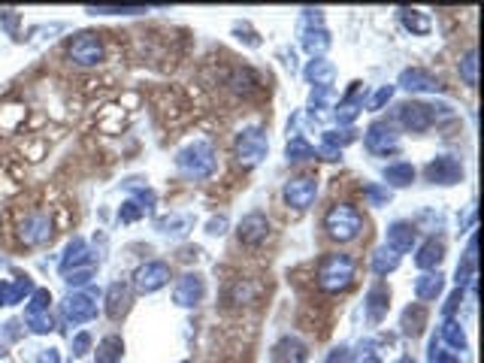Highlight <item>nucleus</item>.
Instances as JSON below:
<instances>
[{
	"mask_svg": "<svg viewBox=\"0 0 484 363\" xmlns=\"http://www.w3.org/2000/svg\"><path fill=\"white\" fill-rule=\"evenodd\" d=\"M354 269H357L354 258H348V254H327V258L321 260V267H318V285H321V291L339 294V291H345V287H352Z\"/></svg>",
	"mask_w": 484,
	"mask_h": 363,
	"instance_id": "f257e3e1",
	"label": "nucleus"
},
{
	"mask_svg": "<svg viewBox=\"0 0 484 363\" xmlns=\"http://www.w3.org/2000/svg\"><path fill=\"white\" fill-rule=\"evenodd\" d=\"M176 167L185 172L188 179H209L215 172V148L206 139H194L176 154Z\"/></svg>",
	"mask_w": 484,
	"mask_h": 363,
	"instance_id": "f03ea898",
	"label": "nucleus"
},
{
	"mask_svg": "<svg viewBox=\"0 0 484 363\" xmlns=\"http://www.w3.org/2000/svg\"><path fill=\"white\" fill-rule=\"evenodd\" d=\"M324 227H327V236L336 239V242H352V239H357L363 230V215L354 206L336 203L327 215H324Z\"/></svg>",
	"mask_w": 484,
	"mask_h": 363,
	"instance_id": "7ed1b4c3",
	"label": "nucleus"
},
{
	"mask_svg": "<svg viewBox=\"0 0 484 363\" xmlns=\"http://www.w3.org/2000/svg\"><path fill=\"white\" fill-rule=\"evenodd\" d=\"M266 148H270V143H266L263 130L248 127L236 136V161L242 163V167H254V163H261L266 158Z\"/></svg>",
	"mask_w": 484,
	"mask_h": 363,
	"instance_id": "20e7f679",
	"label": "nucleus"
},
{
	"mask_svg": "<svg viewBox=\"0 0 484 363\" xmlns=\"http://www.w3.org/2000/svg\"><path fill=\"white\" fill-rule=\"evenodd\" d=\"M67 55H70V61L79 64V67H97V64L103 61V43H100L94 34H79V37H73Z\"/></svg>",
	"mask_w": 484,
	"mask_h": 363,
	"instance_id": "39448f33",
	"label": "nucleus"
},
{
	"mask_svg": "<svg viewBox=\"0 0 484 363\" xmlns=\"http://www.w3.org/2000/svg\"><path fill=\"white\" fill-rule=\"evenodd\" d=\"M170 282V267H166L164 260H148L146 267L137 269V276H133V287H137L139 294H152L157 287H164Z\"/></svg>",
	"mask_w": 484,
	"mask_h": 363,
	"instance_id": "423d86ee",
	"label": "nucleus"
},
{
	"mask_svg": "<svg viewBox=\"0 0 484 363\" xmlns=\"http://www.w3.org/2000/svg\"><path fill=\"white\" fill-rule=\"evenodd\" d=\"M19 236H21L24 245L49 242V239H52V218H49V212H31V215L21 221Z\"/></svg>",
	"mask_w": 484,
	"mask_h": 363,
	"instance_id": "0eeeda50",
	"label": "nucleus"
},
{
	"mask_svg": "<svg viewBox=\"0 0 484 363\" xmlns=\"http://www.w3.org/2000/svg\"><path fill=\"white\" fill-rule=\"evenodd\" d=\"M397 118L399 125H403L406 130H415V134H421V130H427L433 125V106L427 103H403L397 109Z\"/></svg>",
	"mask_w": 484,
	"mask_h": 363,
	"instance_id": "6e6552de",
	"label": "nucleus"
},
{
	"mask_svg": "<svg viewBox=\"0 0 484 363\" xmlns=\"http://www.w3.org/2000/svg\"><path fill=\"white\" fill-rule=\"evenodd\" d=\"M318 194V182L309 179V176H300V179H291L285 185V203L294 206V209H309Z\"/></svg>",
	"mask_w": 484,
	"mask_h": 363,
	"instance_id": "1a4fd4ad",
	"label": "nucleus"
},
{
	"mask_svg": "<svg viewBox=\"0 0 484 363\" xmlns=\"http://www.w3.org/2000/svg\"><path fill=\"white\" fill-rule=\"evenodd\" d=\"M366 148H370L372 154H390L399 148V136L394 134V127L385 125V121H375L370 127V134H366Z\"/></svg>",
	"mask_w": 484,
	"mask_h": 363,
	"instance_id": "9d476101",
	"label": "nucleus"
},
{
	"mask_svg": "<svg viewBox=\"0 0 484 363\" xmlns=\"http://www.w3.org/2000/svg\"><path fill=\"white\" fill-rule=\"evenodd\" d=\"M236 233H239L242 245H261L263 239L270 236V221H266V215H261V212H252V215H245L239 221Z\"/></svg>",
	"mask_w": 484,
	"mask_h": 363,
	"instance_id": "9b49d317",
	"label": "nucleus"
},
{
	"mask_svg": "<svg viewBox=\"0 0 484 363\" xmlns=\"http://www.w3.org/2000/svg\"><path fill=\"white\" fill-rule=\"evenodd\" d=\"M427 179L439 182V185H454V182L463 179V167H460V161H454V158L445 154V158H436V161L427 163Z\"/></svg>",
	"mask_w": 484,
	"mask_h": 363,
	"instance_id": "f8f14e48",
	"label": "nucleus"
},
{
	"mask_svg": "<svg viewBox=\"0 0 484 363\" xmlns=\"http://www.w3.org/2000/svg\"><path fill=\"white\" fill-rule=\"evenodd\" d=\"M203 278L197 276V272H188V276L179 278L176 291H173V300L179 303V306H197L200 300H203Z\"/></svg>",
	"mask_w": 484,
	"mask_h": 363,
	"instance_id": "ddd939ff",
	"label": "nucleus"
},
{
	"mask_svg": "<svg viewBox=\"0 0 484 363\" xmlns=\"http://www.w3.org/2000/svg\"><path fill=\"white\" fill-rule=\"evenodd\" d=\"M64 312L67 318L73 321V324H85V321H91L97 315V303L91 300L88 294H70L64 303Z\"/></svg>",
	"mask_w": 484,
	"mask_h": 363,
	"instance_id": "4468645a",
	"label": "nucleus"
},
{
	"mask_svg": "<svg viewBox=\"0 0 484 363\" xmlns=\"http://www.w3.org/2000/svg\"><path fill=\"white\" fill-rule=\"evenodd\" d=\"M412 245H415V227L408 221H394L388 227V249L403 254V251H412Z\"/></svg>",
	"mask_w": 484,
	"mask_h": 363,
	"instance_id": "2eb2a0df",
	"label": "nucleus"
},
{
	"mask_svg": "<svg viewBox=\"0 0 484 363\" xmlns=\"http://www.w3.org/2000/svg\"><path fill=\"white\" fill-rule=\"evenodd\" d=\"M399 85H403L406 91H442L439 79L433 76V73L421 70V67L403 70V76H399Z\"/></svg>",
	"mask_w": 484,
	"mask_h": 363,
	"instance_id": "dca6fc26",
	"label": "nucleus"
},
{
	"mask_svg": "<svg viewBox=\"0 0 484 363\" xmlns=\"http://www.w3.org/2000/svg\"><path fill=\"white\" fill-rule=\"evenodd\" d=\"M361 109H363V85H361V82H354V88L348 91V94L342 97V103H339V112H336L339 125H352Z\"/></svg>",
	"mask_w": 484,
	"mask_h": 363,
	"instance_id": "f3484780",
	"label": "nucleus"
},
{
	"mask_svg": "<svg viewBox=\"0 0 484 363\" xmlns=\"http://www.w3.org/2000/svg\"><path fill=\"white\" fill-rule=\"evenodd\" d=\"M28 294H33V285L31 278H15V282H0V306H15L21 303Z\"/></svg>",
	"mask_w": 484,
	"mask_h": 363,
	"instance_id": "a211bd4d",
	"label": "nucleus"
},
{
	"mask_svg": "<svg viewBox=\"0 0 484 363\" xmlns=\"http://www.w3.org/2000/svg\"><path fill=\"white\" fill-rule=\"evenodd\" d=\"M390 306V291L385 285H375L370 287V294H366V318L370 321H381L385 318V312Z\"/></svg>",
	"mask_w": 484,
	"mask_h": 363,
	"instance_id": "6ab92c4d",
	"label": "nucleus"
},
{
	"mask_svg": "<svg viewBox=\"0 0 484 363\" xmlns=\"http://www.w3.org/2000/svg\"><path fill=\"white\" fill-rule=\"evenodd\" d=\"M333 76H336V70H333L330 61H324V57H315V61H309L306 79L312 82L315 88H330V85H333Z\"/></svg>",
	"mask_w": 484,
	"mask_h": 363,
	"instance_id": "aec40b11",
	"label": "nucleus"
},
{
	"mask_svg": "<svg viewBox=\"0 0 484 363\" xmlns=\"http://www.w3.org/2000/svg\"><path fill=\"white\" fill-rule=\"evenodd\" d=\"M442 294V276L439 272H424V276H418V282H415V296L424 303L436 300V296Z\"/></svg>",
	"mask_w": 484,
	"mask_h": 363,
	"instance_id": "412c9836",
	"label": "nucleus"
},
{
	"mask_svg": "<svg viewBox=\"0 0 484 363\" xmlns=\"http://www.w3.org/2000/svg\"><path fill=\"white\" fill-rule=\"evenodd\" d=\"M442 242L439 239H427V242L421 245V251H418V258H415V263H418V269H433L436 263L442 260Z\"/></svg>",
	"mask_w": 484,
	"mask_h": 363,
	"instance_id": "4be33fe9",
	"label": "nucleus"
},
{
	"mask_svg": "<svg viewBox=\"0 0 484 363\" xmlns=\"http://www.w3.org/2000/svg\"><path fill=\"white\" fill-rule=\"evenodd\" d=\"M257 291H261V287H257V285H252V282H248V278H239V282L230 287L227 303H233V306H245V303H252L254 296H257Z\"/></svg>",
	"mask_w": 484,
	"mask_h": 363,
	"instance_id": "5701e85b",
	"label": "nucleus"
},
{
	"mask_svg": "<svg viewBox=\"0 0 484 363\" xmlns=\"http://www.w3.org/2000/svg\"><path fill=\"white\" fill-rule=\"evenodd\" d=\"M124 309H128V287L115 282L110 287V294H106V312H110V318H119Z\"/></svg>",
	"mask_w": 484,
	"mask_h": 363,
	"instance_id": "b1692460",
	"label": "nucleus"
},
{
	"mask_svg": "<svg viewBox=\"0 0 484 363\" xmlns=\"http://www.w3.org/2000/svg\"><path fill=\"white\" fill-rule=\"evenodd\" d=\"M121 354H124V342L119 336H106L97 345V363H115V360H121Z\"/></svg>",
	"mask_w": 484,
	"mask_h": 363,
	"instance_id": "393cba45",
	"label": "nucleus"
},
{
	"mask_svg": "<svg viewBox=\"0 0 484 363\" xmlns=\"http://www.w3.org/2000/svg\"><path fill=\"white\" fill-rule=\"evenodd\" d=\"M424 324H427V309L424 306H412V309H406L403 312V330L408 336H418Z\"/></svg>",
	"mask_w": 484,
	"mask_h": 363,
	"instance_id": "a878e982",
	"label": "nucleus"
},
{
	"mask_svg": "<svg viewBox=\"0 0 484 363\" xmlns=\"http://www.w3.org/2000/svg\"><path fill=\"white\" fill-rule=\"evenodd\" d=\"M385 179L390 182V185H397V188L412 185V182H415V167H412V163H390V167L385 170Z\"/></svg>",
	"mask_w": 484,
	"mask_h": 363,
	"instance_id": "bb28decb",
	"label": "nucleus"
},
{
	"mask_svg": "<svg viewBox=\"0 0 484 363\" xmlns=\"http://www.w3.org/2000/svg\"><path fill=\"white\" fill-rule=\"evenodd\" d=\"M397 267H399V254L390 251L388 245L372 258V272H375V276H388V272H394Z\"/></svg>",
	"mask_w": 484,
	"mask_h": 363,
	"instance_id": "cd10ccee",
	"label": "nucleus"
},
{
	"mask_svg": "<svg viewBox=\"0 0 484 363\" xmlns=\"http://www.w3.org/2000/svg\"><path fill=\"white\" fill-rule=\"evenodd\" d=\"M85 260H88V245L82 242V239H73L70 249H67V258L61 260V269H64V272H70V267L76 269L79 263H85Z\"/></svg>",
	"mask_w": 484,
	"mask_h": 363,
	"instance_id": "c85d7f7f",
	"label": "nucleus"
},
{
	"mask_svg": "<svg viewBox=\"0 0 484 363\" xmlns=\"http://www.w3.org/2000/svg\"><path fill=\"white\" fill-rule=\"evenodd\" d=\"M279 351H282V357H285L288 363H303L309 357V351H306V345L294 339V336H288V339H282L279 345Z\"/></svg>",
	"mask_w": 484,
	"mask_h": 363,
	"instance_id": "c756f323",
	"label": "nucleus"
},
{
	"mask_svg": "<svg viewBox=\"0 0 484 363\" xmlns=\"http://www.w3.org/2000/svg\"><path fill=\"white\" fill-rule=\"evenodd\" d=\"M315 154H318V152H315V148L309 145V143H306V139L300 136V134H297V136L288 143V161H291V163L309 161V158H315Z\"/></svg>",
	"mask_w": 484,
	"mask_h": 363,
	"instance_id": "7c9ffc66",
	"label": "nucleus"
},
{
	"mask_svg": "<svg viewBox=\"0 0 484 363\" xmlns=\"http://www.w3.org/2000/svg\"><path fill=\"white\" fill-rule=\"evenodd\" d=\"M442 339L451 345L454 351H463V348H466L463 330H460V324H457V321H451V318H445V324H442Z\"/></svg>",
	"mask_w": 484,
	"mask_h": 363,
	"instance_id": "2f4dec72",
	"label": "nucleus"
},
{
	"mask_svg": "<svg viewBox=\"0 0 484 363\" xmlns=\"http://www.w3.org/2000/svg\"><path fill=\"white\" fill-rule=\"evenodd\" d=\"M460 76H463V82L469 88L478 85V52H475V48H469L466 57L460 61Z\"/></svg>",
	"mask_w": 484,
	"mask_h": 363,
	"instance_id": "473e14b6",
	"label": "nucleus"
},
{
	"mask_svg": "<svg viewBox=\"0 0 484 363\" xmlns=\"http://www.w3.org/2000/svg\"><path fill=\"white\" fill-rule=\"evenodd\" d=\"M303 46H306L312 55H315V52H324V48L330 46L327 30H324V28H318V30H315V28H309V30H306V37H303Z\"/></svg>",
	"mask_w": 484,
	"mask_h": 363,
	"instance_id": "72a5a7b5",
	"label": "nucleus"
},
{
	"mask_svg": "<svg viewBox=\"0 0 484 363\" xmlns=\"http://www.w3.org/2000/svg\"><path fill=\"white\" fill-rule=\"evenodd\" d=\"M403 24L412 30V34H427V30H430V19L424 12H408L406 10L403 12Z\"/></svg>",
	"mask_w": 484,
	"mask_h": 363,
	"instance_id": "f704fd0d",
	"label": "nucleus"
},
{
	"mask_svg": "<svg viewBox=\"0 0 484 363\" xmlns=\"http://www.w3.org/2000/svg\"><path fill=\"white\" fill-rule=\"evenodd\" d=\"M52 306V294L46 291V287H37L31 296V306H28V315H40V312H49Z\"/></svg>",
	"mask_w": 484,
	"mask_h": 363,
	"instance_id": "c9c22d12",
	"label": "nucleus"
},
{
	"mask_svg": "<svg viewBox=\"0 0 484 363\" xmlns=\"http://www.w3.org/2000/svg\"><path fill=\"white\" fill-rule=\"evenodd\" d=\"M28 327L33 330V333H52L55 321H52L49 312H40V315H28Z\"/></svg>",
	"mask_w": 484,
	"mask_h": 363,
	"instance_id": "e433bc0d",
	"label": "nucleus"
},
{
	"mask_svg": "<svg viewBox=\"0 0 484 363\" xmlns=\"http://www.w3.org/2000/svg\"><path fill=\"white\" fill-rule=\"evenodd\" d=\"M230 85L236 88V91H252V88H254V76H252L248 70H236V73L230 76Z\"/></svg>",
	"mask_w": 484,
	"mask_h": 363,
	"instance_id": "4c0bfd02",
	"label": "nucleus"
},
{
	"mask_svg": "<svg viewBox=\"0 0 484 363\" xmlns=\"http://www.w3.org/2000/svg\"><path fill=\"white\" fill-rule=\"evenodd\" d=\"M88 348H91V333H85V330H82V333L73 336V354H76V357H82V354H88Z\"/></svg>",
	"mask_w": 484,
	"mask_h": 363,
	"instance_id": "58836bf2",
	"label": "nucleus"
},
{
	"mask_svg": "<svg viewBox=\"0 0 484 363\" xmlns=\"http://www.w3.org/2000/svg\"><path fill=\"white\" fill-rule=\"evenodd\" d=\"M390 97H394V88H390V85L379 88V91H375V97L370 100V109H381V106H385V103L390 100Z\"/></svg>",
	"mask_w": 484,
	"mask_h": 363,
	"instance_id": "ea45409f",
	"label": "nucleus"
},
{
	"mask_svg": "<svg viewBox=\"0 0 484 363\" xmlns=\"http://www.w3.org/2000/svg\"><path fill=\"white\" fill-rule=\"evenodd\" d=\"M327 363H354V354L342 345V348H333L330 354H327Z\"/></svg>",
	"mask_w": 484,
	"mask_h": 363,
	"instance_id": "a19ab883",
	"label": "nucleus"
},
{
	"mask_svg": "<svg viewBox=\"0 0 484 363\" xmlns=\"http://www.w3.org/2000/svg\"><path fill=\"white\" fill-rule=\"evenodd\" d=\"M88 282H91V269L70 272V276H67V285H70V287H82V285H88Z\"/></svg>",
	"mask_w": 484,
	"mask_h": 363,
	"instance_id": "79ce46f5",
	"label": "nucleus"
},
{
	"mask_svg": "<svg viewBox=\"0 0 484 363\" xmlns=\"http://www.w3.org/2000/svg\"><path fill=\"white\" fill-rule=\"evenodd\" d=\"M463 300V291H460V287H457V291L451 294V296H448V303H445V309H442V315H445V318H451V312L457 309V303H460Z\"/></svg>",
	"mask_w": 484,
	"mask_h": 363,
	"instance_id": "37998d69",
	"label": "nucleus"
},
{
	"mask_svg": "<svg viewBox=\"0 0 484 363\" xmlns=\"http://www.w3.org/2000/svg\"><path fill=\"white\" fill-rule=\"evenodd\" d=\"M91 12H143L139 6H91Z\"/></svg>",
	"mask_w": 484,
	"mask_h": 363,
	"instance_id": "c03bdc74",
	"label": "nucleus"
},
{
	"mask_svg": "<svg viewBox=\"0 0 484 363\" xmlns=\"http://www.w3.org/2000/svg\"><path fill=\"white\" fill-rule=\"evenodd\" d=\"M143 215V209H139L137 203H124V209H121V221H133V218H139Z\"/></svg>",
	"mask_w": 484,
	"mask_h": 363,
	"instance_id": "a18cd8bd",
	"label": "nucleus"
},
{
	"mask_svg": "<svg viewBox=\"0 0 484 363\" xmlns=\"http://www.w3.org/2000/svg\"><path fill=\"white\" fill-rule=\"evenodd\" d=\"M224 227H227V218H224V215H218V218L209 221V233H215V236H221Z\"/></svg>",
	"mask_w": 484,
	"mask_h": 363,
	"instance_id": "49530a36",
	"label": "nucleus"
},
{
	"mask_svg": "<svg viewBox=\"0 0 484 363\" xmlns=\"http://www.w3.org/2000/svg\"><path fill=\"white\" fill-rule=\"evenodd\" d=\"M37 363H61V360H58V351H55V348H46L43 354H40Z\"/></svg>",
	"mask_w": 484,
	"mask_h": 363,
	"instance_id": "de8ad7c7",
	"label": "nucleus"
},
{
	"mask_svg": "<svg viewBox=\"0 0 484 363\" xmlns=\"http://www.w3.org/2000/svg\"><path fill=\"white\" fill-rule=\"evenodd\" d=\"M363 363H379V357H375V354H366Z\"/></svg>",
	"mask_w": 484,
	"mask_h": 363,
	"instance_id": "09e8293b",
	"label": "nucleus"
},
{
	"mask_svg": "<svg viewBox=\"0 0 484 363\" xmlns=\"http://www.w3.org/2000/svg\"><path fill=\"white\" fill-rule=\"evenodd\" d=\"M397 363H415V360H412V357H399Z\"/></svg>",
	"mask_w": 484,
	"mask_h": 363,
	"instance_id": "8fccbe9b",
	"label": "nucleus"
},
{
	"mask_svg": "<svg viewBox=\"0 0 484 363\" xmlns=\"http://www.w3.org/2000/svg\"><path fill=\"white\" fill-rule=\"evenodd\" d=\"M185 363H188V360H185Z\"/></svg>",
	"mask_w": 484,
	"mask_h": 363,
	"instance_id": "3c124183",
	"label": "nucleus"
}]
</instances>
